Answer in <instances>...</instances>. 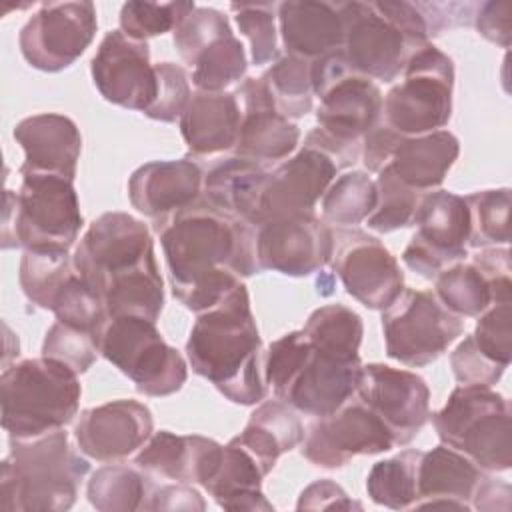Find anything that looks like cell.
<instances>
[{"label": "cell", "instance_id": "obj_1", "mask_svg": "<svg viewBox=\"0 0 512 512\" xmlns=\"http://www.w3.org/2000/svg\"><path fill=\"white\" fill-rule=\"evenodd\" d=\"M174 298L200 314L260 272L256 228L204 198L156 226Z\"/></svg>", "mask_w": 512, "mask_h": 512}, {"label": "cell", "instance_id": "obj_2", "mask_svg": "<svg viewBox=\"0 0 512 512\" xmlns=\"http://www.w3.org/2000/svg\"><path fill=\"white\" fill-rule=\"evenodd\" d=\"M262 354L244 282L216 306L200 312L186 340L192 370L242 406L258 404L266 396Z\"/></svg>", "mask_w": 512, "mask_h": 512}, {"label": "cell", "instance_id": "obj_3", "mask_svg": "<svg viewBox=\"0 0 512 512\" xmlns=\"http://www.w3.org/2000/svg\"><path fill=\"white\" fill-rule=\"evenodd\" d=\"M2 462L0 508L6 512H64L74 506L90 464L64 428L34 438H8Z\"/></svg>", "mask_w": 512, "mask_h": 512}, {"label": "cell", "instance_id": "obj_4", "mask_svg": "<svg viewBox=\"0 0 512 512\" xmlns=\"http://www.w3.org/2000/svg\"><path fill=\"white\" fill-rule=\"evenodd\" d=\"M78 374L48 356L6 366L0 378L2 428L8 438H34L64 428L80 406Z\"/></svg>", "mask_w": 512, "mask_h": 512}, {"label": "cell", "instance_id": "obj_5", "mask_svg": "<svg viewBox=\"0 0 512 512\" xmlns=\"http://www.w3.org/2000/svg\"><path fill=\"white\" fill-rule=\"evenodd\" d=\"M72 182L56 174H22L18 192H4L2 248L68 250L82 228Z\"/></svg>", "mask_w": 512, "mask_h": 512}, {"label": "cell", "instance_id": "obj_6", "mask_svg": "<svg viewBox=\"0 0 512 512\" xmlns=\"http://www.w3.org/2000/svg\"><path fill=\"white\" fill-rule=\"evenodd\" d=\"M430 416L440 442L464 454L482 472L510 470V402L492 386L460 384Z\"/></svg>", "mask_w": 512, "mask_h": 512}, {"label": "cell", "instance_id": "obj_7", "mask_svg": "<svg viewBox=\"0 0 512 512\" xmlns=\"http://www.w3.org/2000/svg\"><path fill=\"white\" fill-rule=\"evenodd\" d=\"M454 62L428 44L402 70V78L382 98V122L400 136L442 130L452 116Z\"/></svg>", "mask_w": 512, "mask_h": 512}, {"label": "cell", "instance_id": "obj_8", "mask_svg": "<svg viewBox=\"0 0 512 512\" xmlns=\"http://www.w3.org/2000/svg\"><path fill=\"white\" fill-rule=\"evenodd\" d=\"M98 352L146 396H170L188 378L182 354L162 338L156 322L140 316L108 318L98 336Z\"/></svg>", "mask_w": 512, "mask_h": 512}, {"label": "cell", "instance_id": "obj_9", "mask_svg": "<svg viewBox=\"0 0 512 512\" xmlns=\"http://www.w3.org/2000/svg\"><path fill=\"white\" fill-rule=\"evenodd\" d=\"M312 90L320 106L318 128L330 138L360 146L362 138L382 120L378 84L352 68L342 50L312 60Z\"/></svg>", "mask_w": 512, "mask_h": 512}, {"label": "cell", "instance_id": "obj_10", "mask_svg": "<svg viewBox=\"0 0 512 512\" xmlns=\"http://www.w3.org/2000/svg\"><path fill=\"white\" fill-rule=\"evenodd\" d=\"M462 318L448 312L432 292L402 290L382 310L386 354L406 366H426L438 360L462 334Z\"/></svg>", "mask_w": 512, "mask_h": 512}, {"label": "cell", "instance_id": "obj_11", "mask_svg": "<svg viewBox=\"0 0 512 512\" xmlns=\"http://www.w3.org/2000/svg\"><path fill=\"white\" fill-rule=\"evenodd\" d=\"M174 46L192 70L198 92H226L246 76V52L234 36L228 18L206 6H196L174 30Z\"/></svg>", "mask_w": 512, "mask_h": 512}, {"label": "cell", "instance_id": "obj_12", "mask_svg": "<svg viewBox=\"0 0 512 512\" xmlns=\"http://www.w3.org/2000/svg\"><path fill=\"white\" fill-rule=\"evenodd\" d=\"M412 224L416 232L402 252V262L418 276L434 280L468 256L470 208L464 196L448 190L422 194Z\"/></svg>", "mask_w": 512, "mask_h": 512}, {"label": "cell", "instance_id": "obj_13", "mask_svg": "<svg viewBox=\"0 0 512 512\" xmlns=\"http://www.w3.org/2000/svg\"><path fill=\"white\" fill-rule=\"evenodd\" d=\"M154 258L148 226L126 212H104L90 222L72 256L80 278L100 296V290Z\"/></svg>", "mask_w": 512, "mask_h": 512}, {"label": "cell", "instance_id": "obj_14", "mask_svg": "<svg viewBox=\"0 0 512 512\" xmlns=\"http://www.w3.org/2000/svg\"><path fill=\"white\" fill-rule=\"evenodd\" d=\"M96 28L92 2H48L40 4L22 26L18 46L32 68L60 72L86 52Z\"/></svg>", "mask_w": 512, "mask_h": 512}, {"label": "cell", "instance_id": "obj_15", "mask_svg": "<svg viewBox=\"0 0 512 512\" xmlns=\"http://www.w3.org/2000/svg\"><path fill=\"white\" fill-rule=\"evenodd\" d=\"M336 8L344 24V56L354 70L372 80H396L412 54L424 48L416 46L376 2H336Z\"/></svg>", "mask_w": 512, "mask_h": 512}, {"label": "cell", "instance_id": "obj_16", "mask_svg": "<svg viewBox=\"0 0 512 512\" xmlns=\"http://www.w3.org/2000/svg\"><path fill=\"white\" fill-rule=\"evenodd\" d=\"M344 168L320 132H308L298 152L282 160L266 178L260 198V224L278 216L314 212L316 202Z\"/></svg>", "mask_w": 512, "mask_h": 512}, {"label": "cell", "instance_id": "obj_17", "mask_svg": "<svg viewBox=\"0 0 512 512\" xmlns=\"http://www.w3.org/2000/svg\"><path fill=\"white\" fill-rule=\"evenodd\" d=\"M302 442V456L320 468H342L354 456L396 446L390 428L360 400H348L336 412L316 418Z\"/></svg>", "mask_w": 512, "mask_h": 512}, {"label": "cell", "instance_id": "obj_18", "mask_svg": "<svg viewBox=\"0 0 512 512\" xmlns=\"http://www.w3.org/2000/svg\"><path fill=\"white\" fill-rule=\"evenodd\" d=\"M332 270L344 290L370 310H386L404 290L398 260L378 238L360 230L336 234Z\"/></svg>", "mask_w": 512, "mask_h": 512}, {"label": "cell", "instance_id": "obj_19", "mask_svg": "<svg viewBox=\"0 0 512 512\" xmlns=\"http://www.w3.org/2000/svg\"><path fill=\"white\" fill-rule=\"evenodd\" d=\"M332 254L334 232L314 212L270 218L256 228L260 270L302 278L324 268Z\"/></svg>", "mask_w": 512, "mask_h": 512}, {"label": "cell", "instance_id": "obj_20", "mask_svg": "<svg viewBox=\"0 0 512 512\" xmlns=\"http://www.w3.org/2000/svg\"><path fill=\"white\" fill-rule=\"evenodd\" d=\"M358 400L392 432L396 446L416 438L430 418V390L422 376L388 364H362Z\"/></svg>", "mask_w": 512, "mask_h": 512}, {"label": "cell", "instance_id": "obj_21", "mask_svg": "<svg viewBox=\"0 0 512 512\" xmlns=\"http://www.w3.org/2000/svg\"><path fill=\"white\" fill-rule=\"evenodd\" d=\"M90 74L104 100L116 106L144 114L156 100L158 76L148 42L134 40L122 30H110L102 38Z\"/></svg>", "mask_w": 512, "mask_h": 512}, {"label": "cell", "instance_id": "obj_22", "mask_svg": "<svg viewBox=\"0 0 512 512\" xmlns=\"http://www.w3.org/2000/svg\"><path fill=\"white\" fill-rule=\"evenodd\" d=\"M152 412L138 400H112L80 412L74 438L80 452L98 462H118L150 438Z\"/></svg>", "mask_w": 512, "mask_h": 512}, {"label": "cell", "instance_id": "obj_23", "mask_svg": "<svg viewBox=\"0 0 512 512\" xmlns=\"http://www.w3.org/2000/svg\"><path fill=\"white\" fill-rule=\"evenodd\" d=\"M240 106V128L234 154L252 162H278L294 154L298 126L282 116L260 78H246L234 92Z\"/></svg>", "mask_w": 512, "mask_h": 512}, {"label": "cell", "instance_id": "obj_24", "mask_svg": "<svg viewBox=\"0 0 512 512\" xmlns=\"http://www.w3.org/2000/svg\"><path fill=\"white\" fill-rule=\"evenodd\" d=\"M360 372V358H344L310 344L280 400L306 416H328L356 394Z\"/></svg>", "mask_w": 512, "mask_h": 512}, {"label": "cell", "instance_id": "obj_25", "mask_svg": "<svg viewBox=\"0 0 512 512\" xmlns=\"http://www.w3.org/2000/svg\"><path fill=\"white\" fill-rule=\"evenodd\" d=\"M202 168L188 160H154L136 168L128 180L130 204L156 226L200 200Z\"/></svg>", "mask_w": 512, "mask_h": 512}, {"label": "cell", "instance_id": "obj_26", "mask_svg": "<svg viewBox=\"0 0 512 512\" xmlns=\"http://www.w3.org/2000/svg\"><path fill=\"white\" fill-rule=\"evenodd\" d=\"M12 134L24 150L20 174L40 172L74 180L82 136L68 116L54 112L34 114L20 120Z\"/></svg>", "mask_w": 512, "mask_h": 512}, {"label": "cell", "instance_id": "obj_27", "mask_svg": "<svg viewBox=\"0 0 512 512\" xmlns=\"http://www.w3.org/2000/svg\"><path fill=\"white\" fill-rule=\"evenodd\" d=\"M224 446L212 438L198 434L180 436L168 430L150 434L134 464L150 474H158L176 482L204 484L214 476L222 460Z\"/></svg>", "mask_w": 512, "mask_h": 512}, {"label": "cell", "instance_id": "obj_28", "mask_svg": "<svg viewBox=\"0 0 512 512\" xmlns=\"http://www.w3.org/2000/svg\"><path fill=\"white\" fill-rule=\"evenodd\" d=\"M482 470L464 454L440 444L422 452L416 468L414 508L470 510Z\"/></svg>", "mask_w": 512, "mask_h": 512}, {"label": "cell", "instance_id": "obj_29", "mask_svg": "<svg viewBox=\"0 0 512 512\" xmlns=\"http://www.w3.org/2000/svg\"><path fill=\"white\" fill-rule=\"evenodd\" d=\"M276 16L286 54L312 62L342 50L344 24L336 4L288 0L278 4Z\"/></svg>", "mask_w": 512, "mask_h": 512}, {"label": "cell", "instance_id": "obj_30", "mask_svg": "<svg viewBox=\"0 0 512 512\" xmlns=\"http://www.w3.org/2000/svg\"><path fill=\"white\" fill-rule=\"evenodd\" d=\"M240 106L234 92H194L182 116L180 134L194 156H216L234 150L240 128Z\"/></svg>", "mask_w": 512, "mask_h": 512}, {"label": "cell", "instance_id": "obj_31", "mask_svg": "<svg viewBox=\"0 0 512 512\" xmlns=\"http://www.w3.org/2000/svg\"><path fill=\"white\" fill-rule=\"evenodd\" d=\"M268 174L270 170L258 162L240 156L226 158L204 174V200L214 208L258 228L260 198Z\"/></svg>", "mask_w": 512, "mask_h": 512}, {"label": "cell", "instance_id": "obj_32", "mask_svg": "<svg viewBox=\"0 0 512 512\" xmlns=\"http://www.w3.org/2000/svg\"><path fill=\"white\" fill-rule=\"evenodd\" d=\"M458 154V138L448 130H436L422 136H404L388 164L406 186L424 194L444 182Z\"/></svg>", "mask_w": 512, "mask_h": 512}, {"label": "cell", "instance_id": "obj_33", "mask_svg": "<svg viewBox=\"0 0 512 512\" xmlns=\"http://www.w3.org/2000/svg\"><path fill=\"white\" fill-rule=\"evenodd\" d=\"M268 472L236 438H232L224 450L222 460L214 476L204 484V490L224 510H264L274 506L262 492V480Z\"/></svg>", "mask_w": 512, "mask_h": 512}, {"label": "cell", "instance_id": "obj_34", "mask_svg": "<svg viewBox=\"0 0 512 512\" xmlns=\"http://www.w3.org/2000/svg\"><path fill=\"white\" fill-rule=\"evenodd\" d=\"M234 438L270 474L276 460L304 440V426L294 414V408L276 398L262 402L250 414L244 430Z\"/></svg>", "mask_w": 512, "mask_h": 512}, {"label": "cell", "instance_id": "obj_35", "mask_svg": "<svg viewBox=\"0 0 512 512\" xmlns=\"http://www.w3.org/2000/svg\"><path fill=\"white\" fill-rule=\"evenodd\" d=\"M108 318L140 316L156 322L164 308V282L156 258L114 278L100 290Z\"/></svg>", "mask_w": 512, "mask_h": 512}, {"label": "cell", "instance_id": "obj_36", "mask_svg": "<svg viewBox=\"0 0 512 512\" xmlns=\"http://www.w3.org/2000/svg\"><path fill=\"white\" fill-rule=\"evenodd\" d=\"M434 296L454 316L476 318L494 304V280L474 262H456L434 278Z\"/></svg>", "mask_w": 512, "mask_h": 512}, {"label": "cell", "instance_id": "obj_37", "mask_svg": "<svg viewBox=\"0 0 512 512\" xmlns=\"http://www.w3.org/2000/svg\"><path fill=\"white\" fill-rule=\"evenodd\" d=\"M154 484L140 468L106 464L88 480V502L100 512L146 510Z\"/></svg>", "mask_w": 512, "mask_h": 512}, {"label": "cell", "instance_id": "obj_38", "mask_svg": "<svg viewBox=\"0 0 512 512\" xmlns=\"http://www.w3.org/2000/svg\"><path fill=\"white\" fill-rule=\"evenodd\" d=\"M74 272L76 268L68 250L28 248L20 258L18 280L32 304L50 310L58 292Z\"/></svg>", "mask_w": 512, "mask_h": 512}, {"label": "cell", "instance_id": "obj_39", "mask_svg": "<svg viewBox=\"0 0 512 512\" xmlns=\"http://www.w3.org/2000/svg\"><path fill=\"white\" fill-rule=\"evenodd\" d=\"M310 70V60L292 54H282L260 76V80L264 82L274 100L276 110L288 120L302 118L312 110L314 90Z\"/></svg>", "mask_w": 512, "mask_h": 512}, {"label": "cell", "instance_id": "obj_40", "mask_svg": "<svg viewBox=\"0 0 512 512\" xmlns=\"http://www.w3.org/2000/svg\"><path fill=\"white\" fill-rule=\"evenodd\" d=\"M302 332L308 342L320 350L344 356V358H360V342L364 334V324L360 314L344 304H326L316 308Z\"/></svg>", "mask_w": 512, "mask_h": 512}, {"label": "cell", "instance_id": "obj_41", "mask_svg": "<svg viewBox=\"0 0 512 512\" xmlns=\"http://www.w3.org/2000/svg\"><path fill=\"white\" fill-rule=\"evenodd\" d=\"M378 200L376 182L364 170L344 172L334 178L320 198L322 220L340 226H356L364 222Z\"/></svg>", "mask_w": 512, "mask_h": 512}, {"label": "cell", "instance_id": "obj_42", "mask_svg": "<svg viewBox=\"0 0 512 512\" xmlns=\"http://www.w3.org/2000/svg\"><path fill=\"white\" fill-rule=\"evenodd\" d=\"M420 454V450H402L394 458L376 462L366 478V492L370 500L392 510L414 508Z\"/></svg>", "mask_w": 512, "mask_h": 512}, {"label": "cell", "instance_id": "obj_43", "mask_svg": "<svg viewBox=\"0 0 512 512\" xmlns=\"http://www.w3.org/2000/svg\"><path fill=\"white\" fill-rule=\"evenodd\" d=\"M470 208L472 248H496L510 244V188L480 190L466 196Z\"/></svg>", "mask_w": 512, "mask_h": 512}, {"label": "cell", "instance_id": "obj_44", "mask_svg": "<svg viewBox=\"0 0 512 512\" xmlns=\"http://www.w3.org/2000/svg\"><path fill=\"white\" fill-rule=\"evenodd\" d=\"M374 182H376L378 200L372 214L364 220L368 230H374L378 234H388L398 228L410 226L414 222V214L422 194L406 186L394 174L390 164H386L378 172V178Z\"/></svg>", "mask_w": 512, "mask_h": 512}, {"label": "cell", "instance_id": "obj_45", "mask_svg": "<svg viewBox=\"0 0 512 512\" xmlns=\"http://www.w3.org/2000/svg\"><path fill=\"white\" fill-rule=\"evenodd\" d=\"M196 8L194 2H142L132 0L120 8V30L134 40H148L176 26Z\"/></svg>", "mask_w": 512, "mask_h": 512}, {"label": "cell", "instance_id": "obj_46", "mask_svg": "<svg viewBox=\"0 0 512 512\" xmlns=\"http://www.w3.org/2000/svg\"><path fill=\"white\" fill-rule=\"evenodd\" d=\"M230 10L238 30L250 44V58L256 66L274 62L278 54L276 2H232Z\"/></svg>", "mask_w": 512, "mask_h": 512}, {"label": "cell", "instance_id": "obj_47", "mask_svg": "<svg viewBox=\"0 0 512 512\" xmlns=\"http://www.w3.org/2000/svg\"><path fill=\"white\" fill-rule=\"evenodd\" d=\"M50 312H54L56 320L76 326L80 330L94 332L98 336L108 320L100 296L80 278L78 272H74L70 280L62 286Z\"/></svg>", "mask_w": 512, "mask_h": 512}, {"label": "cell", "instance_id": "obj_48", "mask_svg": "<svg viewBox=\"0 0 512 512\" xmlns=\"http://www.w3.org/2000/svg\"><path fill=\"white\" fill-rule=\"evenodd\" d=\"M468 334L474 348L490 362L508 368L512 358V302H494L480 316Z\"/></svg>", "mask_w": 512, "mask_h": 512}, {"label": "cell", "instance_id": "obj_49", "mask_svg": "<svg viewBox=\"0 0 512 512\" xmlns=\"http://www.w3.org/2000/svg\"><path fill=\"white\" fill-rule=\"evenodd\" d=\"M98 334L56 320L42 342V356L56 358L76 374H84L98 356Z\"/></svg>", "mask_w": 512, "mask_h": 512}, {"label": "cell", "instance_id": "obj_50", "mask_svg": "<svg viewBox=\"0 0 512 512\" xmlns=\"http://www.w3.org/2000/svg\"><path fill=\"white\" fill-rule=\"evenodd\" d=\"M310 350V342L302 330H292L278 340L270 342L262 354V374L264 382L272 388L274 396L280 400L292 376L304 362Z\"/></svg>", "mask_w": 512, "mask_h": 512}, {"label": "cell", "instance_id": "obj_51", "mask_svg": "<svg viewBox=\"0 0 512 512\" xmlns=\"http://www.w3.org/2000/svg\"><path fill=\"white\" fill-rule=\"evenodd\" d=\"M154 66L158 76V92L154 104L144 114L152 120L174 122L182 116L192 98L188 74L180 64L174 62H158Z\"/></svg>", "mask_w": 512, "mask_h": 512}, {"label": "cell", "instance_id": "obj_52", "mask_svg": "<svg viewBox=\"0 0 512 512\" xmlns=\"http://www.w3.org/2000/svg\"><path fill=\"white\" fill-rule=\"evenodd\" d=\"M450 366H452L454 378L460 384H478V386H494L506 370L490 362L486 356H482L474 348L468 336L452 350Z\"/></svg>", "mask_w": 512, "mask_h": 512}, {"label": "cell", "instance_id": "obj_53", "mask_svg": "<svg viewBox=\"0 0 512 512\" xmlns=\"http://www.w3.org/2000/svg\"><path fill=\"white\" fill-rule=\"evenodd\" d=\"M474 26L482 38L502 48L512 42V4L506 0L480 2L474 8Z\"/></svg>", "mask_w": 512, "mask_h": 512}, {"label": "cell", "instance_id": "obj_54", "mask_svg": "<svg viewBox=\"0 0 512 512\" xmlns=\"http://www.w3.org/2000/svg\"><path fill=\"white\" fill-rule=\"evenodd\" d=\"M298 510H362L360 502L350 500V496L332 482L330 478H322L306 486L296 504Z\"/></svg>", "mask_w": 512, "mask_h": 512}, {"label": "cell", "instance_id": "obj_55", "mask_svg": "<svg viewBox=\"0 0 512 512\" xmlns=\"http://www.w3.org/2000/svg\"><path fill=\"white\" fill-rule=\"evenodd\" d=\"M404 136L394 132L382 120L362 138V162L368 172H380L392 158L398 142Z\"/></svg>", "mask_w": 512, "mask_h": 512}, {"label": "cell", "instance_id": "obj_56", "mask_svg": "<svg viewBox=\"0 0 512 512\" xmlns=\"http://www.w3.org/2000/svg\"><path fill=\"white\" fill-rule=\"evenodd\" d=\"M206 502L200 496L198 490L186 486V482L180 484H166L160 488H154L148 500L146 510H204Z\"/></svg>", "mask_w": 512, "mask_h": 512}, {"label": "cell", "instance_id": "obj_57", "mask_svg": "<svg viewBox=\"0 0 512 512\" xmlns=\"http://www.w3.org/2000/svg\"><path fill=\"white\" fill-rule=\"evenodd\" d=\"M512 504V488L508 482L500 478H490L482 476L480 482L476 484V490L472 494L470 506L476 510H502L508 512Z\"/></svg>", "mask_w": 512, "mask_h": 512}]
</instances>
